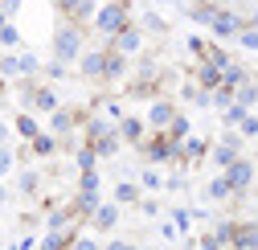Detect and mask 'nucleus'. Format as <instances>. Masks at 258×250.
I'll return each mask as SVG.
<instances>
[{
	"label": "nucleus",
	"instance_id": "obj_1",
	"mask_svg": "<svg viewBox=\"0 0 258 250\" xmlns=\"http://www.w3.org/2000/svg\"><path fill=\"white\" fill-rule=\"evenodd\" d=\"M53 53H57V61H78V53H82L78 25H61L57 33H53Z\"/></svg>",
	"mask_w": 258,
	"mask_h": 250
},
{
	"label": "nucleus",
	"instance_id": "obj_2",
	"mask_svg": "<svg viewBox=\"0 0 258 250\" xmlns=\"http://www.w3.org/2000/svg\"><path fill=\"white\" fill-rule=\"evenodd\" d=\"M99 29H103L107 37H115V33H123V29H127V5H123V0L99 9Z\"/></svg>",
	"mask_w": 258,
	"mask_h": 250
},
{
	"label": "nucleus",
	"instance_id": "obj_3",
	"mask_svg": "<svg viewBox=\"0 0 258 250\" xmlns=\"http://www.w3.org/2000/svg\"><path fill=\"white\" fill-rule=\"evenodd\" d=\"M33 70H37V57L33 53H5V57H0V74H5V78L33 74Z\"/></svg>",
	"mask_w": 258,
	"mask_h": 250
},
{
	"label": "nucleus",
	"instance_id": "obj_4",
	"mask_svg": "<svg viewBox=\"0 0 258 250\" xmlns=\"http://www.w3.org/2000/svg\"><path fill=\"white\" fill-rule=\"evenodd\" d=\"M225 180H230V189H234V193H242L246 184L254 180V164H250V160H242V156H238V160H234L230 168H225Z\"/></svg>",
	"mask_w": 258,
	"mask_h": 250
},
{
	"label": "nucleus",
	"instance_id": "obj_5",
	"mask_svg": "<svg viewBox=\"0 0 258 250\" xmlns=\"http://www.w3.org/2000/svg\"><path fill=\"white\" fill-rule=\"evenodd\" d=\"M209 29H213V37H234V33H242V17L238 13H213V21H209Z\"/></svg>",
	"mask_w": 258,
	"mask_h": 250
},
{
	"label": "nucleus",
	"instance_id": "obj_6",
	"mask_svg": "<svg viewBox=\"0 0 258 250\" xmlns=\"http://www.w3.org/2000/svg\"><path fill=\"white\" fill-rule=\"evenodd\" d=\"M140 45H144V33H140V29H123V33H115V53H119V57L136 53Z\"/></svg>",
	"mask_w": 258,
	"mask_h": 250
},
{
	"label": "nucleus",
	"instance_id": "obj_7",
	"mask_svg": "<svg viewBox=\"0 0 258 250\" xmlns=\"http://www.w3.org/2000/svg\"><path fill=\"white\" fill-rule=\"evenodd\" d=\"M234 160H238V140H234V136H225V144H217V148H213V164L230 168Z\"/></svg>",
	"mask_w": 258,
	"mask_h": 250
},
{
	"label": "nucleus",
	"instance_id": "obj_8",
	"mask_svg": "<svg viewBox=\"0 0 258 250\" xmlns=\"http://www.w3.org/2000/svg\"><path fill=\"white\" fill-rule=\"evenodd\" d=\"M172 119H176L172 103H152V111H148V123H152V128H160V132H164V128H168Z\"/></svg>",
	"mask_w": 258,
	"mask_h": 250
},
{
	"label": "nucleus",
	"instance_id": "obj_9",
	"mask_svg": "<svg viewBox=\"0 0 258 250\" xmlns=\"http://www.w3.org/2000/svg\"><path fill=\"white\" fill-rule=\"evenodd\" d=\"M234 246L238 250H258V230L254 226H234Z\"/></svg>",
	"mask_w": 258,
	"mask_h": 250
},
{
	"label": "nucleus",
	"instance_id": "obj_10",
	"mask_svg": "<svg viewBox=\"0 0 258 250\" xmlns=\"http://www.w3.org/2000/svg\"><path fill=\"white\" fill-rule=\"evenodd\" d=\"M82 74L103 78V74H107V53H86V57H82Z\"/></svg>",
	"mask_w": 258,
	"mask_h": 250
},
{
	"label": "nucleus",
	"instance_id": "obj_11",
	"mask_svg": "<svg viewBox=\"0 0 258 250\" xmlns=\"http://www.w3.org/2000/svg\"><path fill=\"white\" fill-rule=\"evenodd\" d=\"M144 152L152 156V160H168V156H176V144H172V140H152Z\"/></svg>",
	"mask_w": 258,
	"mask_h": 250
},
{
	"label": "nucleus",
	"instance_id": "obj_12",
	"mask_svg": "<svg viewBox=\"0 0 258 250\" xmlns=\"http://www.w3.org/2000/svg\"><path fill=\"white\" fill-rule=\"evenodd\" d=\"M242 82H246V70L234 66V61H225V66H221V86H230V90H234V86H242Z\"/></svg>",
	"mask_w": 258,
	"mask_h": 250
},
{
	"label": "nucleus",
	"instance_id": "obj_13",
	"mask_svg": "<svg viewBox=\"0 0 258 250\" xmlns=\"http://www.w3.org/2000/svg\"><path fill=\"white\" fill-rule=\"evenodd\" d=\"M33 107H37V111H49V115H53V111H57V95H53L49 86H41V90H33Z\"/></svg>",
	"mask_w": 258,
	"mask_h": 250
},
{
	"label": "nucleus",
	"instance_id": "obj_14",
	"mask_svg": "<svg viewBox=\"0 0 258 250\" xmlns=\"http://www.w3.org/2000/svg\"><path fill=\"white\" fill-rule=\"evenodd\" d=\"M119 222V209L115 205H99V209H94V226H99V230H111Z\"/></svg>",
	"mask_w": 258,
	"mask_h": 250
},
{
	"label": "nucleus",
	"instance_id": "obj_15",
	"mask_svg": "<svg viewBox=\"0 0 258 250\" xmlns=\"http://www.w3.org/2000/svg\"><path fill=\"white\" fill-rule=\"evenodd\" d=\"M74 128V115L70 111H53V119H49V132H57V136H66Z\"/></svg>",
	"mask_w": 258,
	"mask_h": 250
},
{
	"label": "nucleus",
	"instance_id": "obj_16",
	"mask_svg": "<svg viewBox=\"0 0 258 250\" xmlns=\"http://www.w3.org/2000/svg\"><path fill=\"white\" fill-rule=\"evenodd\" d=\"M230 193H234V189H230V180H225V176H213V180H209V197H213V201H225Z\"/></svg>",
	"mask_w": 258,
	"mask_h": 250
},
{
	"label": "nucleus",
	"instance_id": "obj_17",
	"mask_svg": "<svg viewBox=\"0 0 258 250\" xmlns=\"http://www.w3.org/2000/svg\"><path fill=\"white\" fill-rule=\"evenodd\" d=\"M17 132H21L25 140H33V136H41V128H37V119H33V115H21V119H17Z\"/></svg>",
	"mask_w": 258,
	"mask_h": 250
},
{
	"label": "nucleus",
	"instance_id": "obj_18",
	"mask_svg": "<svg viewBox=\"0 0 258 250\" xmlns=\"http://www.w3.org/2000/svg\"><path fill=\"white\" fill-rule=\"evenodd\" d=\"M115 148H119V136H115V132H107L103 140H94V152H99V156H111Z\"/></svg>",
	"mask_w": 258,
	"mask_h": 250
},
{
	"label": "nucleus",
	"instance_id": "obj_19",
	"mask_svg": "<svg viewBox=\"0 0 258 250\" xmlns=\"http://www.w3.org/2000/svg\"><path fill=\"white\" fill-rule=\"evenodd\" d=\"M57 5L66 9L70 17H86V13H90V0H57Z\"/></svg>",
	"mask_w": 258,
	"mask_h": 250
},
{
	"label": "nucleus",
	"instance_id": "obj_20",
	"mask_svg": "<svg viewBox=\"0 0 258 250\" xmlns=\"http://www.w3.org/2000/svg\"><path fill=\"white\" fill-rule=\"evenodd\" d=\"M250 103H258V86H238V107H250Z\"/></svg>",
	"mask_w": 258,
	"mask_h": 250
},
{
	"label": "nucleus",
	"instance_id": "obj_21",
	"mask_svg": "<svg viewBox=\"0 0 258 250\" xmlns=\"http://www.w3.org/2000/svg\"><path fill=\"white\" fill-rule=\"evenodd\" d=\"M78 213H94V209H99V197H94V193H78V205H74Z\"/></svg>",
	"mask_w": 258,
	"mask_h": 250
},
{
	"label": "nucleus",
	"instance_id": "obj_22",
	"mask_svg": "<svg viewBox=\"0 0 258 250\" xmlns=\"http://www.w3.org/2000/svg\"><path fill=\"white\" fill-rule=\"evenodd\" d=\"M123 136L127 140H144V123L140 119H123Z\"/></svg>",
	"mask_w": 258,
	"mask_h": 250
},
{
	"label": "nucleus",
	"instance_id": "obj_23",
	"mask_svg": "<svg viewBox=\"0 0 258 250\" xmlns=\"http://www.w3.org/2000/svg\"><path fill=\"white\" fill-rule=\"evenodd\" d=\"M94 160H99V152H94V148H82V152H78V168H82V172H90Z\"/></svg>",
	"mask_w": 258,
	"mask_h": 250
},
{
	"label": "nucleus",
	"instance_id": "obj_24",
	"mask_svg": "<svg viewBox=\"0 0 258 250\" xmlns=\"http://www.w3.org/2000/svg\"><path fill=\"white\" fill-rule=\"evenodd\" d=\"M136 197H140L136 184H119V189H115V201H123V205H127V201H136Z\"/></svg>",
	"mask_w": 258,
	"mask_h": 250
},
{
	"label": "nucleus",
	"instance_id": "obj_25",
	"mask_svg": "<svg viewBox=\"0 0 258 250\" xmlns=\"http://www.w3.org/2000/svg\"><path fill=\"white\" fill-rule=\"evenodd\" d=\"M33 152L37 156H49L53 152V136H33Z\"/></svg>",
	"mask_w": 258,
	"mask_h": 250
},
{
	"label": "nucleus",
	"instance_id": "obj_26",
	"mask_svg": "<svg viewBox=\"0 0 258 250\" xmlns=\"http://www.w3.org/2000/svg\"><path fill=\"white\" fill-rule=\"evenodd\" d=\"M123 70H127V66H123V57H119V53H111V57H107V78H119Z\"/></svg>",
	"mask_w": 258,
	"mask_h": 250
},
{
	"label": "nucleus",
	"instance_id": "obj_27",
	"mask_svg": "<svg viewBox=\"0 0 258 250\" xmlns=\"http://www.w3.org/2000/svg\"><path fill=\"white\" fill-rule=\"evenodd\" d=\"M17 37H21V33H17V25L5 21V29H0V45H17Z\"/></svg>",
	"mask_w": 258,
	"mask_h": 250
},
{
	"label": "nucleus",
	"instance_id": "obj_28",
	"mask_svg": "<svg viewBox=\"0 0 258 250\" xmlns=\"http://www.w3.org/2000/svg\"><path fill=\"white\" fill-rule=\"evenodd\" d=\"M238 128H242V136H258V119H254V115H242Z\"/></svg>",
	"mask_w": 258,
	"mask_h": 250
},
{
	"label": "nucleus",
	"instance_id": "obj_29",
	"mask_svg": "<svg viewBox=\"0 0 258 250\" xmlns=\"http://www.w3.org/2000/svg\"><path fill=\"white\" fill-rule=\"evenodd\" d=\"M37 189V172H21V193H33Z\"/></svg>",
	"mask_w": 258,
	"mask_h": 250
},
{
	"label": "nucleus",
	"instance_id": "obj_30",
	"mask_svg": "<svg viewBox=\"0 0 258 250\" xmlns=\"http://www.w3.org/2000/svg\"><path fill=\"white\" fill-rule=\"evenodd\" d=\"M94 189H99V176L90 168V172H82V193H94Z\"/></svg>",
	"mask_w": 258,
	"mask_h": 250
},
{
	"label": "nucleus",
	"instance_id": "obj_31",
	"mask_svg": "<svg viewBox=\"0 0 258 250\" xmlns=\"http://www.w3.org/2000/svg\"><path fill=\"white\" fill-rule=\"evenodd\" d=\"M213 238H217V242H230V238H234V222H221Z\"/></svg>",
	"mask_w": 258,
	"mask_h": 250
},
{
	"label": "nucleus",
	"instance_id": "obj_32",
	"mask_svg": "<svg viewBox=\"0 0 258 250\" xmlns=\"http://www.w3.org/2000/svg\"><path fill=\"white\" fill-rule=\"evenodd\" d=\"M9 168H13V152H9V148H0V176H5Z\"/></svg>",
	"mask_w": 258,
	"mask_h": 250
},
{
	"label": "nucleus",
	"instance_id": "obj_33",
	"mask_svg": "<svg viewBox=\"0 0 258 250\" xmlns=\"http://www.w3.org/2000/svg\"><path fill=\"white\" fill-rule=\"evenodd\" d=\"M172 226H176V230H188V213H184V209L172 213Z\"/></svg>",
	"mask_w": 258,
	"mask_h": 250
},
{
	"label": "nucleus",
	"instance_id": "obj_34",
	"mask_svg": "<svg viewBox=\"0 0 258 250\" xmlns=\"http://www.w3.org/2000/svg\"><path fill=\"white\" fill-rule=\"evenodd\" d=\"M144 184H148V189H160V172L148 168V172H144Z\"/></svg>",
	"mask_w": 258,
	"mask_h": 250
},
{
	"label": "nucleus",
	"instance_id": "obj_35",
	"mask_svg": "<svg viewBox=\"0 0 258 250\" xmlns=\"http://www.w3.org/2000/svg\"><path fill=\"white\" fill-rule=\"evenodd\" d=\"M242 45H246V49H258V33H254V29H250V33H242Z\"/></svg>",
	"mask_w": 258,
	"mask_h": 250
},
{
	"label": "nucleus",
	"instance_id": "obj_36",
	"mask_svg": "<svg viewBox=\"0 0 258 250\" xmlns=\"http://www.w3.org/2000/svg\"><path fill=\"white\" fill-rule=\"evenodd\" d=\"M74 250H99V246H94L90 238H78V242H74Z\"/></svg>",
	"mask_w": 258,
	"mask_h": 250
},
{
	"label": "nucleus",
	"instance_id": "obj_37",
	"mask_svg": "<svg viewBox=\"0 0 258 250\" xmlns=\"http://www.w3.org/2000/svg\"><path fill=\"white\" fill-rule=\"evenodd\" d=\"M9 144V123H0V148Z\"/></svg>",
	"mask_w": 258,
	"mask_h": 250
},
{
	"label": "nucleus",
	"instance_id": "obj_38",
	"mask_svg": "<svg viewBox=\"0 0 258 250\" xmlns=\"http://www.w3.org/2000/svg\"><path fill=\"white\" fill-rule=\"evenodd\" d=\"M217 246H221L217 238H205V242H201V250H217Z\"/></svg>",
	"mask_w": 258,
	"mask_h": 250
},
{
	"label": "nucleus",
	"instance_id": "obj_39",
	"mask_svg": "<svg viewBox=\"0 0 258 250\" xmlns=\"http://www.w3.org/2000/svg\"><path fill=\"white\" fill-rule=\"evenodd\" d=\"M107 250H132V246H123V242H111V246H107Z\"/></svg>",
	"mask_w": 258,
	"mask_h": 250
},
{
	"label": "nucleus",
	"instance_id": "obj_40",
	"mask_svg": "<svg viewBox=\"0 0 258 250\" xmlns=\"http://www.w3.org/2000/svg\"><path fill=\"white\" fill-rule=\"evenodd\" d=\"M5 197H9V189H5V184H0V201H5Z\"/></svg>",
	"mask_w": 258,
	"mask_h": 250
},
{
	"label": "nucleus",
	"instance_id": "obj_41",
	"mask_svg": "<svg viewBox=\"0 0 258 250\" xmlns=\"http://www.w3.org/2000/svg\"><path fill=\"white\" fill-rule=\"evenodd\" d=\"M156 5H164V0H156Z\"/></svg>",
	"mask_w": 258,
	"mask_h": 250
}]
</instances>
